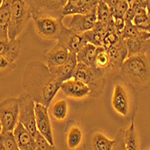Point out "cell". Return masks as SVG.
Returning a JSON list of instances; mask_svg holds the SVG:
<instances>
[{
	"instance_id": "obj_43",
	"label": "cell",
	"mask_w": 150,
	"mask_h": 150,
	"mask_svg": "<svg viewBox=\"0 0 150 150\" xmlns=\"http://www.w3.org/2000/svg\"><path fill=\"white\" fill-rule=\"evenodd\" d=\"M2 132V124H1V120H0V134Z\"/></svg>"
},
{
	"instance_id": "obj_15",
	"label": "cell",
	"mask_w": 150,
	"mask_h": 150,
	"mask_svg": "<svg viewBox=\"0 0 150 150\" xmlns=\"http://www.w3.org/2000/svg\"><path fill=\"white\" fill-rule=\"evenodd\" d=\"M60 90H62V91L67 97L74 99H83L91 94L90 88L86 84L78 80H75L74 78L63 81Z\"/></svg>"
},
{
	"instance_id": "obj_22",
	"label": "cell",
	"mask_w": 150,
	"mask_h": 150,
	"mask_svg": "<svg viewBox=\"0 0 150 150\" xmlns=\"http://www.w3.org/2000/svg\"><path fill=\"white\" fill-rule=\"evenodd\" d=\"M21 52V41L13 39L8 41H0V55H2L14 62H16Z\"/></svg>"
},
{
	"instance_id": "obj_25",
	"label": "cell",
	"mask_w": 150,
	"mask_h": 150,
	"mask_svg": "<svg viewBox=\"0 0 150 150\" xmlns=\"http://www.w3.org/2000/svg\"><path fill=\"white\" fill-rule=\"evenodd\" d=\"M96 52H97V47L88 42L77 53L78 62H82L88 66L94 67Z\"/></svg>"
},
{
	"instance_id": "obj_9",
	"label": "cell",
	"mask_w": 150,
	"mask_h": 150,
	"mask_svg": "<svg viewBox=\"0 0 150 150\" xmlns=\"http://www.w3.org/2000/svg\"><path fill=\"white\" fill-rule=\"evenodd\" d=\"M96 8L86 14H77L71 16L67 26H65L78 34H82L84 32L91 30L98 22Z\"/></svg>"
},
{
	"instance_id": "obj_21",
	"label": "cell",
	"mask_w": 150,
	"mask_h": 150,
	"mask_svg": "<svg viewBox=\"0 0 150 150\" xmlns=\"http://www.w3.org/2000/svg\"><path fill=\"white\" fill-rule=\"evenodd\" d=\"M114 140L107 137L103 133L96 131L91 136L84 150H112Z\"/></svg>"
},
{
	"instance_id": "obj_17",
	"label": "cell",
	"mask_w": 150,
	"mask_h": 150,
	"mask_svg": "<svg viewBox=\"0 0 150 150\" xmlns=\"http://www.w3.org/2000/svg\"><path fill=\"white\" fill-rule=\"evenodd\" d=\"M100 0H68L62 10V16L86 14L97 7Z\"/></svg>"
},
{
	"instance_id": "obj_26",
	"label": "cell",
	"mask_w": 150,
	"mask_h": 150,
	"mask_svg": "<svg viewBox=\"0 0 150 150\" xmlns=\"http://www.w3.org/2000/svg\"><path fill=\"white\" fill-rule=\"evenodd\" d=\"M82 139H83V133L80 127L77 125L71 126L66 137V143L69 149L71 150L77 149L81 146Z\"/></svg>"
},
{
	"instance_id": "obj_31",
	"label": "cell",
	"mask_w": 150,
	"mask_h": 150,
	"mask_svg": "<svg viewBox=\"0 0 150 150\" xmlns=\"http://www.w3.org/2000/svg\"><path fill=\"white\" fill-rule=\"evenodd\" d=\"M141 29L137 27L132 22H125V27L121 33V37L123 39H127L130 37H135L140 35Z\"/></svg>"
},
{
	"instance_id": "obj_39",
	"label": "cell",
	"mask_w": 150,
	"mask_h": 150,
	"mask_svg": "<svg viewBox=\"0 0 150 150\" xmlns=\"http://www.w3.org/2000/svg\"><path fill=\"white\" fill-rule=\"evenodd\" d=\"M132 1V0H131ZM135 1H137L139 5H140L141 6H143V7H145L146 8V3H147V1L148 0H135Z\"/></svg>"
},
{
	"instance_id": "obj_7",
	"label": "cell",
	"mask_w": 150,
	"mask_h": 150,
	"mask_svg": "<svg viewBox=\"0 0 150 150\" xmlns=\"http://www.w3.org/2000/svg\"><path fill=\"white\" fill-rule=\"evenodd\" d=\"M0 120L2 124V131H14L19 122L18 98H7L0 102Z\"/></svg>"
},
{
	"instance_id": "obj_40",
	"label": "cell",
	"mask_w": 150,
	"mask_h": 150,
	"mask_svg": "<svg viewBox=\"0 0 150 150\" xmlns=\"http://www.w3.org/2000/svg\"><path fill=\"white\" fill-rule=\"evenodd\" d=\"M146 8V12H147V14L150 15V0H148V1H147Z\"/></svg>"
},
{
	"instance_id": "obj_27",
	"label": "cell",
	"mask_w": 150,
	"mask_h": 150,
	"mask_svg": "<svg viewBox=\"0 0 150 150\" xmlns=\"http://www.w3.org/2000/svg\"><path fill=\"white\" fill-rule=\"evenodd\" d=\"M68 113V104L65 100H59L51 107V114L57 121H63Z\"/></svg>"
},
{
	"instance_id": "obj_2",
	"label": "cell",
	"mask_w": 150,
	"mask_h": 150,
	"mask_svg": "<svg viewBox=\"0 0 150 150\" xmlns=\"http://www.w3.org/2000/svg\"><path fill=\"white\" fill-rule=\"evenodd\" d=\"M123 81L136 89H143L150 83V62L146 53L127 57L120 68Z\"/></svg>"
},
{
	"instance_id": "obj_36",
	"label": "cell",
	"mask_w": 150,
	"mask_h": 150,
	"mask_svg": "<svg viewBox=\"0 0 150 150\" xmlns=\"http://www.w3.org/2000/svg\"><path fill=\"white\" fill-rule=\"evenodd\" d=\"M113 20H114V25H115L116 31L121 35V33L125 27L124 17H113Z\"/></svg>"
},
{
	"instance_id": "obj_34",
	"label": "cell",
	"mask_w": 150,
	"mask_h": 150,
	"mask_svg": "<svg viewBox=\"0 0 150 150\" xmlns=\"http://www.w3.org/2000/svg\"><path fill=\"white\" fill-rule=\"evenodd\" d=\"M128 8H129V1L128 0H121L113 11H111V14L113 17H124Z\"/></svg>"
},
{
	"instance_id": "obj_8",
	"label": "cell",
	"mask_w": 150,
	"mask_h": 150,
	"mask_svg": "<svg viewBox=\"0 0 150 150\" xmlns=\"http://www.w3.org/2000/svg\"><path fill=\"white\" fill-rule=\"evenodd\" d=\"M34 21L36 34L45 40L57 41L61 31L64 26L63 19L52 16H40L34 19Z\"/></svg>"
},
{
	"instance_id": "obj_14",
	"label": "cell",
	"mask_w": 150,
	"mask_h": 150,
	"mask_svg": "<svg viewBox=\"0 0 150 150\" xmlns=\"http://www.w3.org/2000/svg\"><path fill=\"white\" fill-rule=\"evenodd\" d=\"M106 50L110 55L113 72L116 76V75L120 74L122 64L124 61L127 58V49L125 40L121 37L115 45Z\"/></svg>"
},
{
	"instance_id": "obj_12",
	"label": "cell",
	"mask_w": 150,
	"mask_h": 150,
	"mask_svg": "<svg viewBox=\"0 0 150 150\" xmlns=\"http://www.w3.org/2000/svg\"><path fill=\"white\" fill-rule=\"evenodd\" d=\"M64 47H66L69 52L77 53L87 44L82 34H78L70 30L64 25L61 31L60 35L56 41Z\"/></svg>"
},
{
	"instance_id": "obj_45",
	"label": "cell",
	"mask_w": 150,
	"mask_h": 150,
	"mask_svg": "<svg viewBox=\"0 0 150 150\" xmlns=\"http://www.w3.org/2000/svg\"><path fill=\"white\" fill-rule=\"evenodd\" d=\"M101 1H105V0H101Z\"/></svg>"
},
{
	"instance_id": "obj_23",
	"label": "cell",
	"mask_w": 150,
	"mask_h": 150,
	"mask_svg": "<svg viewBox=\"0 0 150 150\" xmlns=\"http://www.w3.org/2000/svg\"><path fill=\"white\" fill-rule=\"evenodd\" d=\"M11 13V0H5L0 8V41H8V27Z\"/></svg>"
},
{
	"instance_id": "obj_38",
	"label": "cell",
	"mask_w": 150,
	"mask_h": 150,
	"mask_svg": "<svg viewBox=\"0 0 150 150\" xmlns=\"http://www.w3.org/2000/svg\"><path fill=\"white\" fill-rule=\"evenodd\" d=\"M138 28L143 30V31H146V32H148V33H150V15H148V17L146 20V22L142 25L139 26Z\"/></svg>"
},
{
	"instance_id": "obj_6",
	"label": "cell",
	"mask_w": 150,
	"mask_h": 150,
	"mask_svg": "<svg viewBox=\"0 0 150 150\" xmlns=\"http://www.w3.org/2000/svg\"><path fill=\"white\" fill-rule=\"evenodd\" d=\"M19 102V122L33 135L35 136L37 132L35 121V101L32 97L23 92L18 97Z\"/></svg>"
},
{
	"instance_id": "obj_4",
	"label": "cell",
	"mask_w": 150,
	"mask_h": 150,
	"mask_svg": "<svg viewBox=\"0 0 150 150\" xmlns=\"http://www.w3.org/2000/svg\"><path fill=\"white\" fill-rule=\"evenodd\" d=\"M32 18L25 0H11V13L8 27L10 40L16 39Z\"/></svg>"
},
{
	"instance_id": "obj_30",
	"label": "cell",
	"mask_w": 150,
	"mask_h": 150,
	"mask_svg": "<svg viewBox=\"0 0 150 150\" xmlns=\"http://www.w3.org/2000/svg\"><path fill=\"white\" fill-rule=\"evenodd\" d=\"M16 68V62L0 55V77H4L11 73Z\"/></svg>"
},
{
	"instance_id": "obj_11",
	"label": "cell",
	"mask_w": 150,
	"mask_h": 150,
	"mask_svg": "<svg viewBox=\"0 0 150 150\" xmlns=\"http://www.w3.org/2000/svg\"><path fill=\"white\" fill-rule=\"evenodd\" d=\"M35 121L37 131L52 146H54V139L52 129V125L48 114V108L44 105L35 103Z\"/></svg>"
},
{
	"instance_id": "obj_32",
	"label": "cell",
	"mask_w": 150,
	"mask_h": 150,
	"mask_svg": "<svg viewBox=\"0 0 150 150\" xmlns=\"http://www.w3.org/2000/svg\"><path fill=\"white\" fill-rule=\"evenodd\" d=\"M120 38H121V35L117 33V31L107 32V34L103 39V47L105 49L110 48L111 46L115 45L117 42L120 41Z\"/></svg>"
},
{
	"instance_id": "obj_3",
	"label": "cell",
	"mask_w": 150,
	"mask_h": 150,
	"mask_svg": "<svg viewBox=\"0 0 150 150\" xmlns=\"http://www.w3.org/2000/svg\"><path fill=\"white\" fill-rule=\"evenodd\" d=\"M72 78L86 84L91 91L90 97L92 98H99L106 85V78L98 69L82 62H78Z\"/></svg>"
},
{
	"instance_id": "obj_18",
	"label": "cell",
	"mask_w": 150,
	"mask_h": 150,
	"mask_svg": "<svg viewBox=\"0 0 150 150\" xmlns=\"http://www.w3.org/2000/svg\"><path fill=\"white\" fill-rule=\"evenodd\" d=\"M77 64H78L77 54L76 53L70 52L68 60L65 62L60 66L50 68V71L62 83L63 81L72 78Z\"/></svg>"
},
{
	"instance_id": "obj_44",
	"label": "cell",
	"mask_w": 150,
	"mask_h": 150,
	"mask_svg": "<svg viewBox=\"0 0 150 150\" xmlns=\"http://www.w3.org/2000/svg\"><path fill=\"white\" fill-rule=\"evenodd\" d=\"M128 1H129V2H130V1H131V0H128Z\"/></svg>"
},
{
	"instance_id": "obj_20",
	"label": "cell",
	"mask_w": 150,
	"mask_h": 150,
	"mask_svg": "<svg viewBox=\"0 0 150 150\" xmlns=\"http://www.w3.org/2000/svg\"><path fill=\"white\" fill-rule=\"evenodd\" d=\"M94 67L96 69H98L104 75L106 79L111 76H115L110 62V55L103 46L97 47L96 57L94 61Z\"/></svg>"
},
{
	"instance_id": "obj_16",
	"label": "cell",
	"mask_w": 150,
	"mask_h": 150,
	"mask_svg": "<svg viewBox=\"0 0 150 150\" xmlns=\"http://www.w3.org/2000/svg\"><path fill=\"white\" fill-rule=\"evenodd\" d=\"M124 40L127 49V57L146 53L150 42V33L142 30L139 35Z\"/></svg>"
},
{
	"instance_id": "obj_10",
	"label": "cell",
	"mask_w": 150,
	"mask_h": 150,
	"mask_svg": "<svg viewBox=\"0 0 150 150\" xmlns=\"http://www.w3.org/2000/svg\"><path fill=\"white\" fill-rule=\"evenodd\" d=\"M111 105L114 110L121 116L127 117L129 113L130 102L128 91L122 81H116L114 85Z\"/></svg>"
},
{
	"instance_id": "obj_42",
	"label": "cell",
	"mask_w": 150,
	"mask_h": 150,
	"mask_svg": "<svg viewBox=\"0 0 150 150\" xmlns=\"http://www.w3.org/2000/svg\"><path fill=\"white\" fill-rule=\"evenodd\" d=\"M4 2H5V0H0V8H1V6H2Z\"/></svg>"
},
{
	"instance_id": "obj_5",
	"label": "cell",
	"mask_w": 150,
	"mask_h": 150,
	"mask_svg": "<svg viewBox=\"0 0 150 150\" xmlns=\"http://www.w3.org/2000/svg\"><path fill=\"white\" fill-rule=\"evenodd\" d=\"M68 0H25L32 19L40 16H52L63 19L62 10Z\"/></svg>"
},
{
	"instance_id": "obj_28",
	"label": "cell",
	"mask_w": 150,
	"mask_h": 150,
	"mask_svg": "<svg viewBox=\"0 0 150 150\" xmlns=\"http://www.w3.org/2000/svg\"><path fill=\"white\" fill-rule=\"evenodd\" d=\"M96 13H97V20L98 22L102 24L108 25L109 22L113 19V16L110 12V9L104 1L100 0V2L96 8Z\"/></svg>"
},
{
	"instance_id": "obj_41",
	"label": "cell",
	"mask_w": 150,
	"mask_h": 150,
	"mask_svg": "<svg viewBox=\"0 0 150 150\" xmlns=\"http://www.w3.org/2000/svg\"><path fill=\"white\" fill-rule=\"evenodd\" d=\"M0 150H7L2 144H0Z\"/></svg>"
},
{
	"instance_id": "obj_35",
	"label": "cell",
	"mask_w": 150,
	"mask_h": 150,
	"mask_svg": "<svg viewBox=\"0 0 150 150\" xmlns=\"http://www.w3.org/2000/svg\"><path fill=\"white\" fill-rule=\"evenodd\" d=\"M124 129L120 128L117 132V138L114 140L112 150H126L125 143H124Z\"/></svg>"
},
{
	"instance_id": "obj_24",
	"label": "cell",
	"mask_w": 150,
	"mask_h": 150,
	"mask_svg": "<svg viewBox=\"0 0 150 150\" xmlns=\"http://www.w3.org/2000/svg\"><path fill=\"white\" fill-rule=\"evenodd\" d=\"M124 143L126 150H139L138 138L135 125V116H133L129 127L124 131Z\"/></svg>"
},
{
	"instance_id": "obj_46",
	"label": "cell",
	"mask_w": 150,
	"mask_h": 150,
	"mask_svg": "<svg viewBox=\"0 0 150 150\" xmlns=\"http://www.w3.org/2000/svg\"><path fill=\"white\" fill-rule=\"evenodd\" d=\"M147 150H150V148H149V149H147Z\"/></svg>"
},
{
	"instance_id": "obj_33",
	"label": "cell",
	"mask_w": 150,
	"mask_h": 150,
	"mask_svg": "<svg viewBox=\"0 0 150 150\" xmlns=\"http://www.w3.org/2000/svg\"><path fill=\"white\" fill-rule=\"evenodd\" d=\"M35 138V141H36L35 150H57L55 146L51 145L38 131L36 132Z\"/></svg>"
},
{
	"instance_id": "obj_29",
	"label": "cell",
	"mask_w": 150,
	"mask_h": 150,
	"mask_svg": "<svg viewBox=\"0 0 150 150\" xmlns=\"http://www.w3.org/2000/svg\"><path fill=\"white\" fill-rule=\"evenodd\" d=\"M0 144H2L7 150H20L16 141L14 133L11 131H2L0 134Z\"/></svg>"
},
{
	"instance_id": "obj_19",
	"label": "cell",
	"mask_w": 150,
	"mask_h": 150,
	"mask_svg": "<svg viewBox=\"0 0 150 150\" xmlns=\"http://www.w3.org/2000/svg\"><path fill=\"white\" fill-rule=\"evenodd\" d=\"M13 133L20 150H35L36 141L35 136L32 135L23 124L18 122Z\"/></svg>"
},
{
	"instance_id": "obj_13",
	"label": "cell",
	"mask_w": 150,
	"mask_h": 150,
	"mask_svg": "<svg viewBox=\"0 0 150 150\" xmlns=\"http://www.w3.org/2000/svg\"><path fill=\"white\" fill-rule=\"evenodd\" d=\"M69 51L61 44L56 42V44L52 47L45 50L42 54L44 62L49 68L57 67L63 64L69 57Z\"/></svg>"
},
{
	"instance_id": "obj_37",
	"label": "cell",
	"mask_w": 150,
	"mask_h": 150,
	"mask_svg": "<svg viewBox=\"0 0 150 150\" xmlns=\"http://www.w3.org/2000/svg\"><path fill=\"white\" fill-rule=\"evenodd\" d=\"M121 1V0H105V3L108 5V6L110 7V12L113 11V10L115 9V7L119 5V3Z\"/></svg>"
},
{
	"instance_id": "obj_1",
	"label": "cell",
	"mask_w": 150,
	"mask_h": 150,
	"mask_svg": "<svg viewBox=\"0 0 150 150\" xmlns=\"http://www.w3.org/2000/svg\"><path fill=\"white\" fill-rule=\"evenodd\" d=\"M22 85L25 92L32 97L35 103L49 108L61 89L62 82L52 73L44 62L33 61L25 69Z\"/></svg>"
}]
</instances>
